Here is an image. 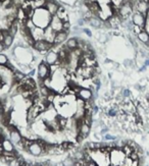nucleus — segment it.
<instances>
[{"mask_svg": "<svg viewBox=\"0 0 149 166\" xmlns=\"http://www.w3.org/2000/svg\"><path fill=\"white\" fill-rule=\"evenodd\" d=\"M51 18H52V15H50L49 13L45 9V7L35 9L33 15L31 18L34 25L38 27V28H42V29H45L46 27L50 25Z\"/></svg>", "mask_w": 149, "mask_h": 166, "instance_id": "obj_1", "label": "nucleus"}, {"mask_svg": "<svg viewBox=\"0 0 149 166\" xmlns=\"http://www.w3.org/2000/svg\"><path fill=\"white\" fill-rule=\"evenodd\" d=\"M134 3L132 0H125L118 6V15L122 19H128L134 11Z\"/></svg>", "mask_w": 149, "mask_h": 166, "instance_id": "obj_2", "label": "nucleus"}, {"mask_svg": "<svg viewBox=\"0 0 149 166\" xmlns=\"http://www.w3.org/2000/svg\"><path fill=\"white\" fill-rule=\"evenodd\" d=\"M125 158H126V155L122 149L113 148L109 153V162L111 166H119V164H123Z\"/></svg>", "mask_w": 149, "mask_h": 166, "instance_id": "obj_3", "label": "nucleus"}, {"mask_svg": "<svg viewBox=\"0 0 149 166\" xmlns=\"http://www.w3.org/2000/svg\"><path fill=\"white\" fill-rule=\"evenodd\" d=\"M53 46L54 45H53L52 43L46 41L45 39H41V40H36L35 43H34V45L32 46V48L40 53H46L50 49H52Z\"/></svg>", "mask_w": 149, "mask_h": 166, "instance_id": "obj_4", "label": "nucleus"}, {"mask_svg": "<svg viewBox=\"0 0 149 166\" xmlns=\"http://www.w3.org/2000/svg\"><path fill=\"white\" fill-rule=\"evenodd\" d=\"M37 75H38V79H41V80H45L47 77H52L50 65H48L45 62V60H42V61L39 63L37 67Z\"/></svg>", "mask_w": 149, "mask_h": 166, "instance_id": "obj_5", "label": "nucleus"}, {"mask_svg": "<svg viewBox=\"0 0 149 166\" xmlns=\"http://www.w3.org/2000/svg\"><path fill=\"white\" fill-rule=\"evenodd\" d=\"M131 21L134 26L140 27V28H142V29H145L146 25H147V16L135 10L132 13Z\"/></svg>", "mask_w": 149, "mask_h": 166, "instance_id": "obj_6", "label": "nucleus"}, {"mask_svg": "<svg viewBox=\"0 0 149 166\" xmlns=\"http://www.w3.org/2000/svg\"><path fill=\"white\" fill-rule=\"evenodd\" d=\"M45 62L47 63L48 65H55V64H59V56H58L57 51L50 49L48 52H46L45 55Z\"/></svg>", "mask_w": 149, "mask_h": 166, "instance_id": "obj_7", "label": "nucleus"}, {"mask_svg": "<svg viewBox=\"0 0 149 166\" xmlns=\"http://www.w3.org/2000/svg\"><path fill=\"white\" fill-rule=\"evenodd\" d=\"M68 35H70V30L67 31H59V32H56L54 39H53V45L57 46L60 45V44L64 43L67 41V39L68 38Z\"/></svg>", "mask_w": 149, "mask_h": 166, "instance_id": "obj_8", "label": "nucleus"}, {"mask_svg": "<svg viewBox=\"0 0 149 166\" xmlns=\"http://www.w3.org/2000/svg\"><path fill=\"white\" fill-rule=\"evenodd\" d=\"M135 11L144 14V15L148 16L149 14V2L145 1V0H138L135 3Z\"/></svg>", "mask_w": 149, "mask_h": 166, "instance_id": "obj_9", "label": "nucleus"}, {"mask_svg": "<svg viewBox=\"0 0 149 166\" xmlns=\"http://www.w3.org/2000/svg\"><path fill=\"white\" fill-rule=\"evenodd\" d=\"M76 95L78 98L84 100V101H89L93 98V91L89 88H80Z\"/></svg>", "mask_w": 149, "mask_h": 166, "instance_id": "obj_10", "label": "nucleus"}, {"mask_svg": "<svg viewBox=\"0 0 149 166\" xmlns=\"http://www.w3.org/2000/svg\"><path fill=\"white\" fill-rule=\"evenodd\" d=\"M60 6L62 5L59 3H57L55 0H47L45 4V9L49 13L50 15L53 16V15H56V13H57Z\"/></svg>", "mask_w": 149, "mask_h": 166, "instance_id": "obj_11", "label": "nucleus"}, {"mask_svg": "<svg viewBox=\"0 0 149 166\" xmlns=\"http://www.w3.org/2000/svg\"><path fill=\"white\" fill-rule=\"evenodd\" d=\"M28 151L32 154V155H34V156H41V155H44V154H46L45 151H44V149L41 147V145L38 143L37 141L34 142V143L32 144L30 147L28 148Z\"/></svg>", "mask_w": 149, "mask_h": 166, "instance_id": "obj_12", "label": "nucleus"}, {"mask_svg": "<svg viewBox=\"0 0 149 166\" xmlns=\"http://www.w3.org/2000/svg\"><path fill=\"white\" fill-rule=\"evenodd\" d=\"M49 26L55 32H59V31H62L63 30V21L59 18H58L57 15H53L52 16Z\"/></svg>", "mask_w": 149, "mask_h": 166, "instance_id": "obj_13", "label": "nucleus"}, {"mask_svg": "<svg viewBox=\"0 0 149 166\" xmlns=\"http://www.w3.org/2000/svg\"><path fill=\"white\" fill-rule=\"evenodd\" d=\"M65 47L70 51H74L79 48V37H70L65 41Z\"/></svg>", "mask_w": 149, "mask_h": 166, "instance_id": "obj_14", "label": "nucleus"}, {"mask_svg": "<svg viewBox=\"0 0 149 166\" xmlns=\"http://www.w3.org/2000/svg\"><path fill=\"white\" fill-rule=\"evenodd\" d=\"M55 33L56 32L53 30L50 26L46 27V28L44 29V39H45L46 41H48V42L53 44V39H54Z\"/></svg>", "mask_w": 149, "mask_h": 166, "instance_id": "obj_15", "label": "nucleus"}, {"mask_svg": "<svg viewBox=\"0 0 149 166\" xmlns=\"http://www.w3.org/2000/svg\"><path fill=\"white\" fill-rule=\"evenodd\" d=\"M13 40H14L13 36H11L7 31L4 32V37H3V39H2L1 42L3 43L4 47H5V49H8V48L10 47L11 45H13Z\"/></svg>", "mask_w": 149, "mask_h": 166, "instance_id": "obj_16", "label": "nucleus"}, {"mask_svg": "<svg viewBox=\"0 0 149 166\" xmlns=\"http://www.w3.org/2000/svg\"><path fill=\"white\" fill-rule=\"evenodd\" d=\"M136 37H137V40L140 41V42L144 44V45H147L149 43V33L145 30V29L141 31L140 33L137 34Z\"/></svg>", "mask_w": 149, "mask_h": 166, "instance_id": "obj_17", "label": "nucleus"}, {"mask_svg": "<svg viewBox=\"0 0 149 166\" xmlns=\"http://www.w3.org/2000/svg\"><path fill=\"white\" fill-rule=\"evenodd\" d=\"M9 136H10V141L13 142V144H18L21 141L23 136H21V133L18 129H11L9 133Z\"/></svg>", "mask_w": 149, "mask_h": 166, "instance_id": "obj_18", "label": "nucleus"}, {"mask_svg": "<svg viewBox=\"0 0 149 166\" xmlns=\"http://www.w3.org/2000/svg\"><path fill=\"white\" fill-rule=\"evenodd\" d=\"M90 128H91V125H89V124L83 122V123L80 124V126L78 128V134L83 136L84 138H86V136L89 135V133H90Z\"/></svg>", "mask_w": 149, "mask_h": 166, "instance_id": "obj_19", "label": "nucleus"}, {"mask_svg": "<svg viewBox=\"0 0 149 166\" xmlns=\"http://www.w3.org/2000/svg\"><path fill=\"white\" fill-rule=\"evenodd\" d=\"M102 23H103V21H102L101 19L98 18V16H93V15H92L91 18H89V21H88V24H89L90 26L93 27V28H95V29L101 28Z\"/></svg>", "mask_w": 149, "mask_h": 166, "instance_id": "obj_20", "label": "nucleus"}, {"mask_svg": "<svg viewBox=\"0 0 149 166\" xmlns=\"http://www.w3.org/2000/svg\"><path fill=\"white\" fill-rule=\"evenodd\" d=\"M1 146L3 148V151H7V152H13L14 151L13 142L9 140H2Z\"/></svg>", "mask_w": 149, "mask_h": 166, "instance_id": "obj_21", "label": "nucleus"}, {"mask_svg": "<svg viewBox=\"0 0 149 166\" xmlns=\"http://www.w3.org/2000/svg\"><path fill=\"white\" fill-rule=\"evenodd\" d=\"M9 62L10 61H9V58L7 57V55L4 53H0V66H6Z\"/></svg>", "mask_w": 149, "mask_h": 166, "instance_id": "obj_22", "label": "nucleus"}, {"mask_svg": "<svg viewBox=\"0 0 149 166\" xmlns=\"http://www.w3.org/2000/svg\"><path fill=\"white\" fill-rule=\"evenodd\" d=\"M122 150H123V152L125 153V155H126V157H128V156H130L131 154L134 152V149L132 148L130 145H128V144H126V145H125L124 147L122 148Z\"/></svg>", "mask_w": 149, "mask_h": 166, "instance_id": "obj_23", "label": "nucleus"}, {"mask_svg": "<svg viewBox=\"0 0 149 166\" xmlns=\"http://www.w3.org/2000/svg\"><path fill=\"white\" fill-rule=\"evenodd\" d=\"M62 163H63V165L64 166H74L75 165V160L73 159L72 157H68L64 161H62Z\"/></svg>", "mask_w": 149, "mask_h": 166, "instance_id": "obj_24", "label": "nucleus"}, {"mask_svg": "<svg viewBox=\"0 0 149 166\" xmlns=\"http://www.w3.org/2000/svg\"><path fill=\"white\" fill-rule=\"evenodd\" d=\"M121 95L124 97V98H130L131 97V91L129 89H123L122 90Z\"/></svg>", "mask_w": 149, "mask_h": 166, "instance_id": "obj_25", "label": "nucleus"}, {"mask_svg": "<svg viewBox=\"0 0 149 166\" xmlns=\"http://www.w3.org/2000/svg\"><path fill=\"white\" fill-rule=\"evenodd\" d=\"M8 165L9 166H21V162H19V160L18 158H14L13 160H11L10 162H8Z\"/></svg>", "mask_w": 149, "mask_h": 166, "instance_id": "obj_26", "label": "nucleus"}, {"mask_svg": "<svg viewBox=\"0 0 149 166\" xmlns=\"http://www.w3.org/2000/svg\"><path fill=\"white\" fill-rule=\"evenodd\" d=\"M104 140H106V141H114V140H116V136H112V135H109V134H105L104 135Z\"/></svg>", "mask_w": 149, "mask_h": 166, "instance_id": "obj_27", "label": "nucleus"}, {"mask_svg": "<svg viewBox=\"0 0 149 166\" xmlns=\"http://www.w3.org/2000/svg\"><path fill=\"white\" fill-rule=\"evenodd\" d=\"M82 32H83V33H85V34H86V35L88 36V37H91V36H92L91 31H90L88 28H83V29H82Z\"/></svg>", "mask_w": 149, "mask_h": 166, "instance_id": "obj_28", "label": "nucleus"}, {"mask_svg": "<svg viewBox=\"0 0 149 166\" xmlns=\"http://www.w3.org/2000/svg\"><path fill=\"white\" fill-rule=\"evenodd\" d=\"M130 157H131L133 160H137V159H139V154H138V152H136V151H134V152L130 155Z\"/></svg>", "mask_w": 149, "mask_h": 166, "instance_id": "obj_29", "label": "nucleus"}, {"mask_svg": "<svg viewBox=\"0 0 149 166\" xmlns=\"http://www.w3.org/2000/svg\"><path fill=\"white\" fill-rule=\"evenodd\" d=\"M84 24H85V19L83 18H81L78 19V26H79V27L84 26Z\"/></svg>", "mask_w": 149, "mask_h": 166, "instance_id": "obj_30", "label": "nucleus"}, {"mask_svg": "<svg viewBox=\"0 0 149 166\" xmlns=\"http://www.w3.org/2000/svg\"><path fill=\"white\" fill-rule=\"evenodd\" d=\"M139 159H137V160H133V162H132V164L131 166H139Z\"/></svg>", "mask_w": 149, "mask_h": 166, "instance_id": "obj_31", "label": "nucleus"}, {"mask_svg": "<svg viewBox=\"0 0 149 166\" xmlns=\"http://www.w3.org/2000/svg\"><path fill=\"white\" fill-rule=\"evenodd\" d=\"M4 50H5V47H4L3 43H2L1 41H0V53H2Z\"/></svg>", "mask_w": 149, "mask_h": 166, "instance_id": "obj_32", "label": "nucleus"}, {"mask_svg": "<svg viewBox=\"0 0 149 166\" xmlns=\"http://www.w3.org/2000/svg\"><path fill=\"white\" fill-rule=\"evenodd\" d=\"M147 69V66H145V65H142V66H141L140 68H139V72H145V70Z\"/></svg>", "mask_w": 149, "mask_h": 166, "instance_id": "obj_33", "label": "nucleus"}, {"mask_svg": "<svg viewBox=\"0 0 149 166\" xmlns=\"http://www.w3.org/2000/svg\"><path fill=\"white\" fill-rule=\"evenodd\" d=\"M144 65H145V66H149V57H147V58H145V60H144V63H143Z\"/></svg>", "mask_w": 149, "mask_h": 166, "instance_id": "obj_34", "label": "nucleus"}, {"mask_svg": "<svg viewBox=\"0 0 149 166\" xmlns=\"http://www.w3.org/2000/svg\"><path fill=\"white\" fill-rule=\"evenodd\" d=\"M88 166H98V165H97V163L93 160V161H91L89 164H88Z\"/></svg>", "mask_w": 149, "mask_h": 166, "instance_id": "obj_35", "label": "nucleus"}, {"mask_svg": "<svg viewBox=\"0 0 149 166\" xmlns=\"http://www.w3.org/2000/svg\"><path fill=\"white\" fill-rule=\"evenodd\" d=\"M33 166H41V165H38V164H34Z\"/></svg>", "mask_w": 149, "mask_h": 166, "instance_id": "obj_36", "label": "nucleus"}]
</instances>
